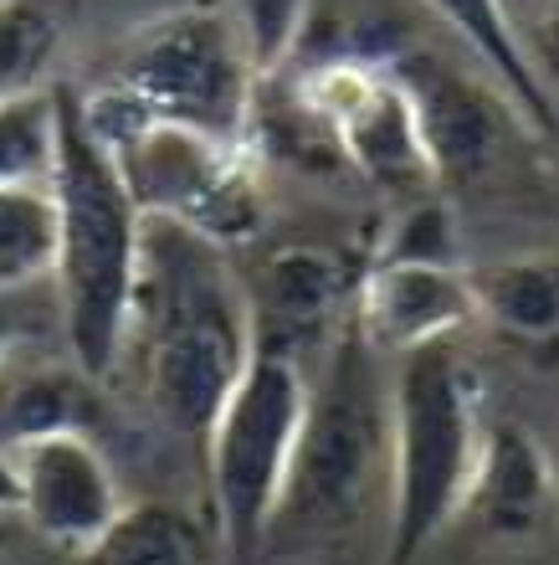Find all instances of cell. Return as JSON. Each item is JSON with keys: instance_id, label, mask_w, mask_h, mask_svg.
Returning <instances> with one entry per match:
<instances>
[{"instance_id": "cell-19", "label": "cell", "mask_w": 559, "mask_h": 565, "mask_svg": "<svg viewBox=\"0 0 559 565\" xmlns=\"http://www.w3.org/2000/svg\"><path fill=\"white\" fill-rule=\"evenodd\" d=\"M57 164V88L0 104V185H46Z\"/></svg>"}, {"instance_id": "cell-18", "label": "cell", "mask_w": 559, "mask_h": 565, "mask_svg": "<svg viewBox=\"0 0 559 565\" xmlns=\"http://www.w3.org/2000/svg\"><path fill=\"white\" fill-rule=\"evenodd\" d=\"M57 268V201L46 185H0V294H26Z\"/></svg>"}, {"instance_id": "cell-14", "label": "cell", "mask_w": 559, "mask_h": 565, "mask_svg": "<svg viewBox=\"0 0 559 565\" xmlns=\"http://www.w3.org/2000/svg\"><path fill=\"white\" fill-rule=\"evenodd\" d=\"M421 6L483 62V73L518 108L529 135H559V104L549 93V77L539 67V57L529 52V42H524L508 0H421Z\"/></svg>"}, {"instance_id": "cell-21", "label": "cell", "mask_w": 559, "mask_h": 565, "mask_svg": "<svg viewBox=\"0 0 559 565\" xmlns=\"http://www.w3.org/2000/svg\"><path fill=\"white\" fill-rule=\"evenodd\" d=\"M236 26L251 46V62L262 77H278L298 52V36L309 26V0H226Z\"/></svg>"}, {"instance_id": "cell-15", "label": "cell", "mask_w": 559, "mask_h": 565, "mask_svg": "<svg viewBox=\"0 0 559 565\" xmlns=\"http://www.w3.org/2000/svg\"><path fill=\"white\" fill-rule=\"evenodd\" d=\"M467 273L477 324H487L508 350L529 355L534 365H559V257H503Z\"/></svg>"}, {"instance_id": "cell-16", "label": "cell", "mask_w": 559, "mask_h": 565, "mask_svg": "<svg viewBox=\"0 0 559 565\" xmlns=\"http://www.w3.org/2000/svg\"><path fill=\"white\" fill-rule=\"evenodd\" d=\"M104 417V396L83 365L57 360H11L0 365V452L57 437V431H88Z\"/></svg>"}, {"instance_id": "cell-11", "label": "cell", "mask_w": 559, "mask_h": 565, "mask_svg": "<svg viewBox=\"0 0 559 565\" xmlns=\"http://www.w3.org/2000/svg\"><path fill=\"white\" fill-rule=\"evenodd\" d=\"M15 458V489H21V524L62 555H88L104 530L123 514V493L108 468V452L88 431H57L42 443H26Z\"/></svg>"}, {"instance_id": "cell-7", "label": "cell", "mask_w": 559, "mask_h": 565, "mask_svg": "<svg viewBox=\"0 0 559 565\" xmlns=\"http://www.w3.org/2000/svg\"><path fill=\"white\" fill-rule=\"evenodd\" d=\"M309 381L313 375L298 360L257 350L206 431L201 462H206L211 524L232 561L267 551L298 437L309 422Z\"/></svg>"}, {"instance_id": "cell-24", "label": "cell", "mask_w": 559, "mask_h": 565, "mask_svg": "<svg viewBox=\"0 0 559 565\" xmlns=\"http://www.w3.org/2000/svg\"><path fill=\"white\" fill-rule=\"evenodd\" d=\"M534 26H539V46L559 62V0H534Z\"/></svg>"}, {"instance_id": "cell-6", "label": "cell", "mask_w": 559, "mask_h": 565, "mask_svg": "<svg viewBox=\"0 0 559 565\" xmlns=\"http://www.w3.org/2000/svg\"><path fill=\"white\" fill-rule=\"evenodd\" d=\"M104 88L129 98L144 119L185 124L211 139L251 145L262 73L226 0H191L133 31L118 46Z\"/></svg>"}, {"instance_id": "cell-2", "label": "cell", "mask_w": 559, "mask_h": 565, "mask_svg": "<svg viewBox=\"0 0 559 565\" xmlns=\"http://www.w3.org/2000/svg\"><path fill=\"white\" fill-rule=\"evenodd\" d=\"M46 191L57 201V319L67 355L108 381L123 360L144 216L93 129L83 124L77 88H57V164Z\"/></svg>"}, {"instance_id": "cell-4", "label": "cell", "mask_w": 559, "mask_h": 565, "mask_svg": "<svg viewBox=\"0 0 559 565\" xmlns=\"http://www.w3.org/2000/svg\"><path fill=\"white\" fill-rule=\"evenodd\" d=\"M375 365L380 355L350 324L309 381V422L267 545H334L390 493V381H380Z\"/></svg>"}, {"instance_id": "cell-13", "label": "cell", "mask_w": 559, "mask_h": 565, "mask_svg": "<svg viewBox=\"0 0 559 565\" xmlns=\"http://www.w3.org/2000/svg\"><path fill=\"white\" fill-rule=\"evenodd\" d=\"M559 509V478L545 443L524 422H487L462 520L487 540L545 535Z\"/></svg>"}, {"instance_id": "cell-25", "label": "cell", "mask_w": 559, "mask_h": 565, "mask_svg": "<svg viewBox=\"0 0 559 565\" xmlns=\"http://www.w3.org/2000/svg\"><path fill=\"white\" fill-rule=\"evenodd\" d=\"M15 504H21V489H15V458L11 452H0V520L15 514Z\"/></svg>"}, {"instance_id": "cell-5", "label": "cell", "mask_w": 559, "mask_h": 565, "mask_svg": "<svg viewBox=\"0 0 559 565\" xmlns=\"http://www.w3.org/2000/svg\"><path fill=\"white\" fill-rule=\"evenodd\" d=\"M77 108L93 139L114 154L139 216L185 226L216 247H247L262 232V154L251 145L211 139L185 124L144 119L129 98H118L104 83L93 93L77 88Z\"/></svg>"}, {"instance_id": "cell-23", "label": "cell", "mask_w": 559, "mask_h": 565, "mask_svg": "<svg viewBox=\"0 0 559 565\" xmlns=\"http://www.w3.org/2000/svg\"><path fill=\"white\" fill-rule=\"evenodd\" d=\"M26 294H0V365L21 360V350L42 334V309H36V298H26Z\"/></svg>"}, {"instance_id": "cell-1", "label": "cell", "mask_w": 559, "mask_h": 565, "mask_svg": "<svg viewBox=\"0 0 559 565\" xmlns=\"http://www.w3.org/2000/svg\"><path fill=\"white\" fill-rule=\"evenodd\" d=\"M251 355V298L241 273L226 263V247L144 216L123 360H133L149 412L201 452Z\"/></svg>"}, {"instance_id": "cell-12", "label": "cell", "mask_w": 559, "mask_h": 565, "mask_svg": "<svg viewBox=\"0 0 559 565\" xmlns=\"http://www.w3.org/2000/svg\"><path fill=\"white\" fill-rule=\"evenodd\" d=\"M350 324L380 360H406L416 350L456 340L462 329L477 324L467 263L369 257Z\"/></svg>"}, {"instance_id": "cell-9", "label": "cell", "mask_w": 559, "mask_h": 565, "mask_svg": "<svg viewBox=\"0 0 559 565\" xmlns=\"http://www.w3.org/2000/svg\"><path fill=\"white\" fill-rule=\"evenodd\" d=\"M365 263L369 253L350 257L338 247H319V242L272 247L247 282L257 350L298 360L303 371H309V355L324 360L354 319V294H359Z\"/></svg>"}, {"instance_id": "cell-8", "label": "cell", "mask_w": 559, "mask_h": 565, "mask_svg": "<svg viewBox=\"0 0 559 565\" xmlns=\"http://www.w3.org/2000/svg\"><path fill=\"white\" fill-rule=\"evenodd\" d=\"M288 93L324 124L338 160L350 164L354 175H365L369 185H380L400 201L437 191L411 93L396 77L390 57L338 52V57L309 62L293 73Z\"/></svg>"}, {"instance_id": "cell-17", "label": "cell", "mask_w": 559, "mask_h": 565, "mask_svg": "<svg viewBox=\"0 0 559 565\" xmlns=\"http://www.w3.org/2000/svg\"><path fill=\"white\" fill-rule=\"evenodd\" d=\"M211 540L216 530H206L191 509L139 499V504H123L104 540L73 565H211Z\"/></svg>"}, {"instance_id": "cell-22", "label": "cell", "mask_w": 559, "mask_h": 565, "mask_svg": "<svg viewBox=\"0 0 559 565\" xmlns=\"http://www.w3.org/2000/svg\"><path fill=\"white\" fill-rule=\"evenodd\" d=\"M369 257H411V263H462L456 247V226L447 201L437 195H416L406 201L396 222L385 226V237L369 247Z\"/></svg>"}, {"instance_id": "cell-3", "label": "cell", "mask_w": 559, "mask_h": 565, "mask_svg": "<svg viewBox=\"0 0 559 565\" xmlns=\"http://www.w3.org/2000/svg\"><path fill=\"white\" fill-rule=\"evenodd\" d=\"M483 396V375L462 340L396 360L380 565H416L452 524H462L487 437Z\"/></svg>"}, {"instance_id": "cell-10", "label": "cell", "mask_w": 559, "mask_h": 565, "mask_svg": "<svg viewBox=\"0 0 559 565\" xmlns=\"http://www.w3.org/2000/svg\"><path fill=\"white\" fill-rule=\"evenodd\" d=\"M396 77L411 93L416 124L437 191H472L508 149V124H524L518 108L498 93L493 77H467L437 52H400L390 57ZM529 129V124H524Z\"/></svg>"}, {"instance_id": "cell-26", "label": "cell", "mask_w": 559, "mask_h": 565, "mask_svg": "<svg viewBox=\"0 0 559 565\" xmlns=\"http://www.w3.org/2000/svg\"><path fill=\"white\" fill-rule=\"evenodd\" d=\"M6 540H11V530H6V524H0V555H6Z\"/></svg>"}, {"instance_id": "cell-20", "label": "cell", "mask_w": 559, "mask_h": 565, "mask_svg": "<svg viewBox=\"0 0 559 565\" xmlns=\"http://www.w3.org/2000/svg\"><path fill=\"white\" fill-rule=\"evenodd\" d=\"M62 52V26L36 0H0V104L46 88Z\"/></svg>"}]
</instances>
